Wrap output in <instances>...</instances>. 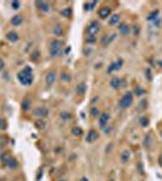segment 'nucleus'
I'll return each instance as SVG.
<instances>
[{"mask_svg": "<svg viewBox=\"0 0 162 181\" xmlns=\"http://www.w3.org/2000/svg\"><path fill=\"white\" fill-rule=\"evenodd\" d=\"M17 80H18V82H19L21 85L29 87V86L33 83V81H34L33 69H32L29 65L24 67V68L17 74Z\"/></svg>", "mask_w": 162, "mask_h": 181, "instance_id": "f257e3e1", "label": "nucleus"}, {"mask_svg": "<svg viewBox=\"0 0 162 181\" xmlns=\"http://www.w3.org/2000/svg\"><path fill=\"white\" fill-rule=\"evenodd\" d=\"M63 53V41L59 39H55L50 44V56L52 58H57Z\"/></svg>", "mask_w": 162, "mask_h": 181, "instance_id": "f03ea898", "label": "nucleus"}, {"mask_svg": "<svg viewBox=\"0 0 162 181\" xmlns=\"http://www.w3.org/2000/svg\"><path fill=\"white\" fill-rule=\"evenodd\" d=\"M132 104H133V93H131V92L125 93L122 96V98L120 99V101H119V106L121 109H127Z\"/></svg>", "mask_w": 162, "mask_h": 181, "instance_id": "7ed1b4c3", "label": "nucleus"}, {"mask_svg": "<svg viewBox=\"0 0 162 181\" xmlns=\"http://www.w3.org/2000/svg\"><path fill=\"white\" fill-rule=\"evenodd\" d=\"M99 29H101V25H99V22L98 21H92L89 27H87V34H89V36H94Z\"/></svg>", "mask_w": 162, "mask_h": 181, "instance_id": "20e7f679", "label": "nucleus"}, {"mask_svg": "<svg viewBox=\"0 0 162 181\" xmlns=\"http://www.w3.org/2000/svg\"><path fill=\"white\" fill-rule=\"evenodd\" d=\"M33 115L36 116V117H40V119H45L48 116V109L46 106H38V108H34L33 109Z\"/></svg>", "mask_w": 162, "mask_h": 181, "instance_id": "39448f33", "label": "nucleus"}, {"mask_svg": "<svg viewBox=\"0 0 162 181\" xmlns=\"http://www.w3.org/2000/svg\"><path fill=\"white\" fill-rule=\"evenodd\" d=\"M110 120V115L108 112H102L99 115V120H98V124L102 129H104L108 126V122Z\"/></svg>", "mask_w": 162, "mask_h": 181, "instance_id": "423d86ee", "label": "nucleus"}, {"mask_svg": "<svg viewBox=\"0 0 162 181\" xmlns=\"http://www.w3.org/2000/svg\"><path fill=\"white\" fill-rule=\"evenodd\" d=\"M110 15H111V9L109 6H102L98 11V16L101 17L102 19H105V18L110 17Z\"/></svg>", "mask_w": 162, "mask_h": 181, "instance_id": "0eeeda50", "label": "nucleus"}, {"mask_svg": "<svg viewBox=\"0 0 162 181\" xmlns=\"http://www.w3.org/2000/svg\"><path fill=\"white\" fill-rule=\"evenodd\" d=\"M115 37H116V34H111V35H104V36H102V39H101V45L104 46V47H107L108 45H110L111 42L115 40Z\"/></svg>", "mask_w": 162, "mask_h": 181, "instance_id": "6e6552de", "label": "nucleus"}, {"mask_svg": "<svg viewBox=\"0 0 162 181\" xmlns=\"http://www.w3.org/2000/svg\"><path fill=\"white\" fill-rule=\"evenodd\" d=\"M56 71L55 70H51V71H48L47 74H46V85H47V87H51L53 83H55V81H56Z\"/></svg>", "mask_w": 162, "mask_h": 181, "instance_id": "1a4fd4ad", "label": "nucleus"}, {"mask_svg": "<svg viewBox=\"0 0 162 181\" xmlns=\"http://www.w3.org/2000/svg\"><path fill=\"white\" fill-rule=\"evenodd\" d=\"M35 6L38 7L40 11H42V12H48L50 11V9H51V4L50 3H47V1H35Z\"/></svg>", "mask_w": 162, "mask_h": 181, "instance_id": "9d476101", "label": "nucleus"}, {"mask_svg": "<svg viewBox=\"0 0 162 181\" xmlns=\"http://www.w3.org/2000/svg\"><path fill=\"white\" fill-rule=\"evenodd\" d=\"M119 30H120V33H121L123 36H127V35L130 34V32H131V27H130L127 23H120Z\"/></svg>", "mask_w": 162, "mask_h": 181, "instance_id": "9b49d317", "label": "nucleus"}, {"mask_svg": "<svg viewBox=\"0 0 162 181\" xmlns=\"http://www.w3.org/2000/svg\"><path fill=\"white\" fill-rule=\"evenodd\" d=\"M23 22H24V18L21 15H15L14 17L11 18V24L14 25V27H19Z\"/></svg>", "mask_w": 162, "mask_h": 181, "instance_id": "f8f14e48", "label": "nucleus"}, {"mask_svg": "<svg viewBox=\"0 0 162 181\" xmlns=\"http://www.w3.org/2000/svg\"><path fill=\"white\" fill-rule=\"evenodd\" d=\"M98 136H99V134L96 132V131H93V129H92V131H90L89 132V134H87V136H86V141H87V143H94V141L98 139Z\"/></svg>", "mask_w": 162, "mask_h": 181, "instance_id": "ddd939ff", "label": "nucleus"}, {"mask_svg": "<svg viewBox=\"0 0 162 181\" xmlns=\"http://www.w3.org/2000/svg\"><path fill=\"white\" fill-rule=\"evenodd\" d=\"M6 39H7L10 42H17V41L19 40V36H18V34H17L16 32L11 30V32H9V33L6 34Z\"/></svg>", "mask_w": 162, "mask_h": 181, "instance_id": "4468645a", "label": "nucleus"}, {"mask_svg": "<svg viewBox=\"0 0 162 181\" xmlns=\"http://www.w3.org/2000/svg\"><path fill=\"white\" fill-rule=\"evenodd\" d=\"M86 90H87V86L85 82H80L78 86H76V94L78 96H85L86 94Z\"/></svg>", "mask_w": 162, "mask_h": 181, "instance_id": "2eb2a0df", "label": "nucleus"}, {"mask_svg": "<svg viewBox=\"0 0 162 181\" xmlns=\"http://www.w3.org/2000/svg\"><path fill=\"white\" fill-rule=\"evenodd\" d=\"M121 83H122V80L119 79V77H113V79L110 80V87L114 89H119L121 87Z\"/></svg>", "mask_w": 162, "mask_h": 181, "instance_id": "dca6fc26", "label": "nucleus"}, {"mask_svg": "<svg viewBox=\"0 0 162 181\" xmlns=\"http://www.w3.org/2000/svg\"><path fill=\"white\" fill-rule=\"evenodd\" d=\"M11 158L12 157H11V154L9 152H3L1 154H0V159H1L3 165H5V167H7V164H9V162H10Z\"/></svg>", "mask_w": 162, "mask_h": 181, "instance_id": "f3484780", "label": "nucleus"}, {"mask_svg": "<svg viewBox=\"0 0 162 181\" xmlns=\"http://www.w3.org/2000/svg\"><path fill=\"white\" fill-rule=\"evenodd\" d=\"M130 158H131V152H130L128 150H125V151L121 152V154H120V159H121L122 163H127V162L130 161Z\"/></svg>", "mask_w": 162, "mask_h": 181, "instance_id": "a211bd4d", "label": "nucleus"}, {"mask_svg": "<svg viewBox=\"0 0 162 181\" xmlns=\"http://www.w3.org/2000/svg\"><path fill=\"white\" fill-rule=\"evenodd\" d=\"M120 22V15L119 14H114V15H111L110 18H109V25H115Z\"/></svg>", "mask_w": 162, "mask_h": 181, "instance_id": "6ab92c4d", "label": "nucleus"}, {"mask_svg": "<svg viewBox=\"0 0 162 181\" xmlns=\"http://www.w3.org/2000/svg\"><path fill=\"white\" fill-rule=\"evenodd\" d=\"M71 7H64V9H62L60 10V16L62 17H66V18H70L71 17Z\"/></svg>", "mask_w": 162, "mask_h": 181, "instance_id": "aec40b11", "label": "nucleus"}, {"mask_svg": "<svg viewBox=\"0 0 162 181\" xmlns=\"http://www.w3.org/2000/svg\"><path fill=\"white\" fill-rule=\"evenodd\" d=\"M158 16H160V10H154L148 15V21H155L158 18Z\"/></svg>", "mask_w": 162, "mask_h": 181, "instance_id": "412c9836", "label": "nucleus"}, {"mask_svg": "<svg viewBox=\"0 0 162 181\" xmlns=\"http://www.w3.org/2000/svg\"><path fill=\"white\" fill-rule=\"evenodd\" d=\"M60 80L63 81V82H70L71 81V75L67 71H63L60 74Z\"/></svg>", "mask_w": 162, "mask_h": 181, "instance_id": "4be33fe9", "label": "nucleus"}, {"mask_svg": "<svg viewBox=\"0 0 162 181\" xmlns=\"http://www.w3.org/2000/svg\"><path fill=\"white\" fill-rule=\"evenodd\" d=\"M53 34L56 35V36H62V35H63V33H64V30H63V28H62V25H56V27L53 28Z\"/></svg>", "mask_w": 162, "mask_h": 181, "instance_id": "5701e85b", "label": "nucleus"}, {"mask_svg": "<svg viewBox=\"0 0 162 181\" xmlns=\"http://www.w3.org/2000/svg\"><path fill=\"white\" fill-rule=\"evenodd\" d=\"M71 133H73V135H75V136H81L84 131H82V128H80V127H73L71 128Z\"/></svg>", "mask_w": 162, "mask_h": 181, "instance_id": "b1692460", "label": "nucleus"}, {"mask_svg": "<svg viewBox=\"0 0 162 181\" xmlns=\"http://www.w3.org/2000/svg\"><path fill=\"white\" fill-rule=\"evenodd\" d=\"M7 168H10V169H17V168H18V162H17V159L11 158L10 162H9V164H7Z\"/></svg>", "mask_w": 162, "mask_h": 181, "instance_id": "393cba45", "label": "nucleus"}, {"mask_svg": "<svg viewBox=\"0 0 162 181\" xmlns=\"http://www.w3.org/2000/svg\"><path fill=\"white\" fill-rule=\"evenodd\" d=\"M22 109H23V111H28L30 109V100L29 99H24L22 101Z\"/></svg>", "mask_w": 162, "mask_h": 181, "instance_id": "a878e982", "label": "nucleus"}, {"mask_svg": "<svg viewBox=\"0 0 162 181\" xmlns=\"http://www.w3.org/2000/svg\"><path fill=\"white\" fill-rule=\"evenodd\" d=\"M139 123L142 127H148L149 126V119L146 116H140L139 117Z\"/></svg>", "mask_w": 162, "mask_h": 181, "instance_id": "bb28decb", "label": "nucleus"}, {"mask_svg": "<svg viewBox=\"0 0 162 181\" xmlns=\"http://www.w3.org/2000/svg\"><path fill=\"white\" fill-rule=\"evenodd\" d=\"M90 112H91V116H92V117H97V116L101 115V111H99V109L96 108V106H92L91 110H90Z\"/></svg>", "mask_w": 162, "mask_h": 181, "instance_id": "cd10ccee", "label": "nucleus"}, {"mask_svg": "<svg viewBox=\"0 0 162 181\" xmlns=\"http://www.w3.org/2000/svg\"><path fill=\"white\" fill-rule=\"evenodd\" d=\"M116 70H117V67H116V63H115V62L111 63L110 65L108 67V69H107L108 74H111V73H114V71H116Z\"/></svg>", "mask_w": 162, "mask_h": 181, "instance_id": "c85d7f7f", "label": "nucleus"}, {"mask_svg": "<svg viewBox=\"0 0 162 181\" xmlns=\"http://www.w3.org/2000/svg\"><path fill=\"white\" fill-rule=\"evenodd\" d=\"M7 128V121L3 117H0V131H5Z\"/></svg>", "mask_w": 162, "mask_h": 181, "instance_id": "c756f323", "label": "nucleus"}, {"mask_svg": "<svg viewBox=\"0 0 162 181\" xmlns=\"http://www.w3.org/2000/svg\"><path fill=\"white\" fill-rule=\"evenodd\" d=\"M97 5V1H92V3H85L84 7L86 11H90V10H93V6Z\"/></svg>", "mask_w": 162, "mask_h": 181, "instance_id": "7c9ffc66", "label": "nucleus"}, {"mask_svg": "<svg viewBox=\"0 0 162 181\" xmlns=\"http://www.w3.org/2000/svg\"><path fill=\"white\" fill-rule=\"evenodd\" d=\"M39 58H40V52L39 51H35V52H33L32 56H30V60H33V62H36Z\"/></svg>", "mask_w": 162, "mask_h": 181, "instance_id": "2f4dec72", "label": "nucleus"}, {"mask_svg": "<svg viewBox=\"0 0 162 181\" xmlns=\"http://www.w3.org/2000/svg\"><path fill=\"white\" fill-rule=\"evenodd\" d=\"M60 119H63V120H70L71 119V113L68 112V111L60 112Z\"/></svg>", "mask_w": 162, "mask_h": 181, "instance_id": "473e14b6", "label": "nucleus"}, {"mask_svg": "<svg viewBox=\"0 0 162 181\" xmlns=\"http://www.w3.org/2000/svg\"><path fill=\"white\" fill-rule=\"evenodd\" d=\"M35 127L38 128V129H42V128H45V121L41 119V120H38L35 122Z\"/></svg>", "mask_w": 162, "mask_h": 181, "instance_id": "72a5a7b5", "label": "nucleus"}, {"mask_svg": "<svg viewBox=\"0 0 162 181\" xmlns=\"http://www.w3.org/2000/svg\"><path fill=\"white\" fill-rule=\"evenodd\" d=\"M145 93V90H144V88H142V87H135L134 88V94H137V96H143Z\"/></svg>", "mask_w": 162, "mask_h": 181, "instance_id": "f704fd0d", "label": "nucleus"}, {"mask_svg": "<svg viewBox=\"0 0 162 181\" xmlns=\"http://www.w3.org/2000/svg\"><path fill=\"white\" fill-rule=\"evenodd\" d=\"M21 1H17V0H15V1H12L11 3V7L14 9V10H18L19 7H21Z\"/></svg>", "mask_w": 162, "mask_h": 181, "instance_id": "c9c22d12", "label": "nucleus"}, {"mask_svg": "<svg viewBox=\"0 0 162 181\" xmlns=\"http://www.w3.org/2000/svg\"><path fill=\"white\" fill-rule=\"evenodd\" d=\"M133 33H134V35H139V33H140V28L138 27V25H133Z\"/></svg>", "mask_w": 162, "mask_h": 181, "instance_id": "e433bc0d", "label": "nucleus"}, {"mask_svg": "<svg viewBox=\"0 0 162 181\" xmlns=\"http://www.w3.org/2000/svg\"><path fill=\"white\" fill-rule=\"evenodd\" d=\"M44 175V169H39V172H38V175H36V181H40V179H41V176Z\"/></svg>", "mask_w": 162, "mask_h": 181, "instance_id": "4c0bfd02", "label": "nucleus"}, {"mask_svg": "<svg viewBox=\"0 0 162 181\" xmlns=\"http://www.w3.org/2000/svg\"><path fill=\"white\" fill-rule=\"evenodd\" d=\"M94 41H96V39H94V36H89V37H87V39H86V42H87V44H90V42H91V44H93Z\"/></svg>", "mask_w": 162, "mask_h": 181, "instance_id": "58836bf2", "label": "nucleus"}, {"mask_svg": "<svg viewBox=\"0 0 162 181\" xmlns=\"http://www.w3.org/2000/svg\"><path fill=\"white\" fill-rule=\"evenodd\" d=\"M4 68H5V62L3 58H0V71L4 70Z\"/></svg>", "mask_w": 162, "mask_h": 181, "instance_id": "ea45409f", "label": "nucleus"}, {"mask_svg": "<svg viewBox=\"0 0 162 181\" xmlns=\"http://www.w3.org/2000/svg\"><path fill=\"white\" fill-rule=\"evenodd\" d=\"M146 77H148L149 80L151 79V71H150V69H148V70H146Z\"/></svg>", "mask_w": 162, "mask_h": 181, "instance_id": "a19ab883", "label": "nucleus"}, {"mask_svg": "<svg viewBox=\"0 0 162 181\" xmlns=\"http://www.w3.org/2000/svg\"><path fill=\"white\" fill-rule=\"evenodd\" d=\"M80 181H89V179H87V177H81Z\"/></svg>", "mask_w": 162, "mask_h": 181, "instance_id": "79ce46f5", "label": "nucleus"}, {"mask_svg": "<svg viewBox=\"0 0 162 181\" xmlns=\"http://www.w3.org/2000/svg\"><path fill=\"white\" fill-rule=\"evenodd\" d=\"M4 152V147L1 146V145H0V153H3Z\"/></svg>", "mask_w": 162, "mask_h": 181, "instance_id": "37998d69", "label": "nucleus"}, {"mask_svg": "<svg viewBox=\"0 0 162 181\" xmlns=\"http://www.w3.org/2000/svg\"><path fill=\"white\" fill-rule=\"evenodd\" d=\"M158 162H160V164L162 165V154H161V156H160V159H158Z\"/></svg>", "mask_w": 162, "mask_h": 181, "instance_id": "c03bdc74", "label": "nucleus"}, {"mask_svg": "<svg viewBox=\"0 0 162 181\" xmlns=\"http://www.w3.org/2000/svg\"><path fill=\"white\" fill-rule=\"evenodd\" d=\"M58 181H66V180H58Z\"/></svg>", "mask_w": 162, "mask_h": 181, "instance_id": "a18cd8bd", "label": "nucleus"}, {"mask_svg": "<svg viewBox=\"0 0 162 181\" xmlns=\"http://www.w3.org/2000/svg\"><path fill=\"white\" fill-rule=\"evenodd\" d=\"M161 136H162V131H161Z\"/></svg>", "mask_w": 162, "mask_h": 181, "instance_id": "49530a36", "label": "nucleus"}, {"mask_svg": "<svg viewBox=\"0 0 162 181\" xmlns=\"http://www.w3.org/2000/svg\"><path fill=\"white\" fill-rule=\"evenodd\" d=\"M110 181H113V180H110Z\"/></svg>", "mask_w": 162, "mask_h": 181, "instance_id": "de8ad7c7", "label": "nucleus"}, {"mask_svg": "<svg viewBox=\"0 0 162 181\" xmlns=\"http://www.w3.org/2000/svg\"><path fill=\"white\" fill-rule=\"evenodd\" d=\"M0 181H3V180H0Z\"/></svg>", "mask_w": 162, "mask_h": 181, "instance_id": "09e8293b", "label": "nucleus"}]
</instances>
